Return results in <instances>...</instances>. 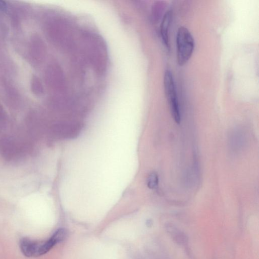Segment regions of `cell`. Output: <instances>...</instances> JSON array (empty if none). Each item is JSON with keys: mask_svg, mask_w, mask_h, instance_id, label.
Wrapping results in <instances>:
<instances>
[{"mask_svg": "<svg viewBox=\"0 0 259 259\" xmlns=\"http://www.w3.org/2000/svg\"><path fill=\"white\" fill-rule=\"evenodd\" d=\"M164 90L171 109L172 117L177 124L181 123V116L177 90L172 72L166 70L164 74Z\"/></svg>", "mask_w": 259, "mask_h": 259, "instance_id": "2", "label": "cell"}, {"mask_svg": "<svg viewBox=\"0 0 259 259\" xmlns=\"http://www.w3.org/2000/svg\"><path fill=\"white\" fill-rule=\"evenodd\" d=\"M37 243L28 238H23L20 241V248L23 254L27 257H35Z\"/></svg>", "mask_w": 259, "mask_h": 259, "instance_id": "5", "label": "cell"}, {"mask_svg": "<svg viewBox=\"0 0 259 259\" xmlns=\"http://www.w3.org/2000/svg\"><path fill=\"white\" fill-rule=\"evenodd\" d=\"M173 12L171 10L167 11L164 15L160 28V33L163 44L166 49L170 50L169 28L172 20Z\"/></svg>", "mask_w": 259, "mask_h": 259, "instance_id": "3", "label": "cell"}, {"mask_svg": "<svg viewBox=\"0 0 259 259\" xmlns=\"http://www.w3.org/2000/svg\"><path fill=\"white\" fill-rule=\"evenodd\" d=\"M194 47V40L189 30L185 26L180 27L176 36L177 61L179 66H184L188 63Z\"/></svg>", "mask_w": 259, "mask_h": 259, "instance_id": "1", "label": "cell"}, {"mask_svg": "<svg viewBox=\"0 0 259 259\" xmlns=\"http://www.w3.org/2000/svg\"><path fill=\"white\" fill-rule=\"evenodd\" d=\"M159 184V177L155 173L150 174L147 179V185L148 188L151 189H154L157 188Z\"/></svg>", "mask_w": 259, "mask_h": 259, "instance_id": "6", "label": "cell"}, {"mask_svg": "<svg viewBox=\"0 0 259 259\" xmlns=\"http://www.w3.org/2000/svg\"><path fill=\"white\" fill-rule=\"evenodd\" d=\"M165 229L167 234L177 244L186 248L188 247V238L184 232L172 224L166 225Z\"/></svg>", "mask_w": 259, "mask_h": 259, "instance_id": "4", "label": "cell"}, {"mask_svg": "<svg viewBox=\"0 0 259 259\" xmlns=\"http://www.w3.org/2000/svg\"><path fill=\"white\" fill-rule=\"evenodd\" d=\"M7 9V5L5 2L0 1V10L5 11Z\"/></svg>", "mask_w": 259, "mask_h": 259, "instance_id": "7", "label": "cell"}]
</instances>
